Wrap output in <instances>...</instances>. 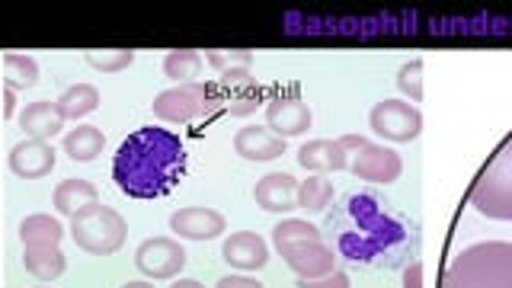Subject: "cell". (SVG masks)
I'll use <instances>...</instances> for the list:
<instances>
[{"label": "cell", "instance_id": "e575fe53", "mask_svg": "<svg viewBox=\"0 0 512 288\" xmlns=\"http://www.w3.org/2000/svg\"><path fill=\"white\" fill-rule=\"evenodd\" d=\"M16 116V93L10 87H4V119Z\"/></svg>", "mask_w": 512, "mask_h": 288}, {"label": "cell", "instance_id": "30bf717a", "mask_svg": "<svg viewBox=\"0 0 512 288\" xmlns=\"http://www.w3.org/2000/svg\"><path fill=\"white\" fill-rule=\"evenodd\" d=\"M349 170L359 176L365 183H375V186H384V183H394L400 170H404V160H400L397 151L384 148V144H372L368 141L362 151H356L349 157Z\"/></svg>", "mask_w": 512, "mask_h": 288}, {"label": "cell", "instance_id": "4fadbf2b", "mask_svg": "<svg viewBox=\"0 0 512 288\" xmlns=\"http://www.w3.org/2000/svg\"><path fill=\"white\" fill-rule=\"evenodd\" d=\"M10 170L20 176V180H42L55 170V148L48 141H20L10 151Z\"/></svg>", "mask_w": 512, "mask_h": 288}, {"label": "cell", "instance_id": "83f0119b", "mask_svg": "<svg viewBox=\"0 0 512 288\" xmlns=\"http://www.w3.org/2000/svg\"><path fill=\"white\" fill-rule=\"evenodd\" d=\"M304 240H324L317 224L301 221V218H285L272 228V244H276V250L292 247V244H304Z\"/></svg>", "mask_w": 512, "mask_h": 288}, {"label": "cell", "instance_id": "9a60e30c", "mask_svg": "<svg viewBox=\"0 0 512 288\" xmlns=\"http://www.w3.org/2000/svg\"><path fill=\"white\" fill-rule=\"evenodd\" d=\"M170 231L186 240H212L224 234V215L215 208H180L170 215Z\"/></svg>", "mask_w": 512, "mask_h": 288}, {"label": "cell", "instance_id": "cb8c5ba5", "mask_svg": "<svg viewBox=\"0 0 512 288\" xmlns=\"http://www.w3.org/2000/svg\"><path fill=\"white\" fill-rule=\"evenodd\" d=\"M23 266H26V272L32 279L48 282V279L61 276L64 266H68V260H64L61 247H39V250H26L23 253Z\"/></svg>", "mask_w": 512, "mask_h": 288}, {"label": "cell", "instance_id": "d590c367", "mask_svg": "<svg viewBox=\"0 0 512 288\" xmlns=\"http://www.w3.org/2000/svg\"><path fill=\"white\" fill-rule=\"evenodd\" d=\"M170 288H205V285L196 282V279H180V282H173Z\"/></svg>", "mask_w": 512, "mask_h": 288}, {"label": "cell", "instance_id": "8d00e7d4", "mask_svg": "<svg viewBox=\"0 0 512 288\" xmlns=\"http://www.w3.org/2000/svg\"><path fill=\"white\" fill-rule=\"evenodd\" d=\"M122 288H154L151 282H125Z\"/></svg>", "mask_w": 512, "mask_h": 288}, {"label": "cell", "instance_id": "f546056e", "mask_svg": "<svg viewBox=\"0 0 512 288\" xmlns=\"http://www.w3.org/2000/svg\"><path fill=\"white\" fill-rule=\"evenodd\" d=\"M132 61H135V52L132 48H93V52H87V64L96 71H103V74H116V71H125V68H132Z\"/></svg>", "mask_w": 512, "mask_h": 288}, {"label": "cell", "instance_id": "7c38bea8", "mask_svg": "<svg viewBox=\"0 0 512 288\" xmlns=\"http://www.w3.org/2000/svg\"><path fill=\"white\" fill-rule=\"evenodd\" d=\"M218 87L224 93V109H228L231 116H237V119L250 116V112H256V106L266 100V90L250 77V71L221 74Z\"/></svg>", "mask_w": 512, "mask_h": 288}, {"label": "cell", "instance_id": "4dcf8cb0", "mask_svg": "<svg viewBox=\"0 0 512 288\" xmlns=\"http://www.w3.org/2000/svg\"><path fill=\"white\" fill-rule=\"evenodd\" d=\"M397 87H400V93H404L410 103H420V100H423V61H420V58H413V61H407V64H400V71H397Z\"/></svg>", "mask_w": 512, "mask_h": 288}, {"label": "cell", "instance_id": "484cf974", "mask_svg": "<svg viewBox=\"0 0 512 288\" xmlns=\"http://www.w3.org/2000/svg\"><path fill=\"white\" fill-rule=\"evenodd\" d=\"M330 202H333V183L324 173H314L298 186V205L304 212H327Z\"/></svg>", "mask_w": 512, "mask_h": 288}, {"label": "cell", "instance_id": "8992f818", "mask_svg": "<svg viewBox=\"0 0 512 288\" xmlns=\"http://www.w3.org/2000/svg\"><path fill=\"white\" fill-rule=\"evenodd\" d=\"M151 109L157 119L186 125L199 116H208L212 109H224V93L218 84H183L160 93Z\"/></svg>", "mask_w": 512, "mask_h": 288}, {"label": "cell", "instance_id": "8fae6325", "mask_svg": "<svg viewBox=\"0 0 512 288\" xmlns=\"http://www.w3.org/2000/svg\"><path fill=\"white\" fill-rule=\"evenodd\" d=\"M279 253L298 279H324L336 272L333 247H327L324 240H304V244L282 247Z\"/></svg>", "mask_w": 512, "mask_h": 288}, {"label": "cell", "instance_id": "277c9868", "mask_svg": "<svg viewBox=\"0 0 512 288\" xmlns=\"http://www.w3.org/2000/svg\"><path fill=\"white\" fill-rule=\"evenodd\" d=\"M471 205L484 218L512 221V135L493 151L471 186Z\"/></svg>", "mask_w": 512, "mask_h": 288}, {"label": "cell", "instance_id": "7a4b0ae2", "mask_svg": "<svg viewBox=\"0 0 512 288\" xmlns=\"http://www.w3.org/2000/svg\"><path fill=\"white\" fill-rule=\"evenodd\" d=\"M186 173V148L180 135L167 128L144 125L128 135L116 160H112V180L128 199H164L176 189Z\"/></svg>", "mask_w": 512, "mask_h": 288}, {"label": "cell", "instance_id": "3957f363", "mask_svg": "<svg viewBox=\"0 0 512 288\" xmlns=\"http://www.w3.org/2000/svg\"><path fill=\"white\" fill-rule=\"evenodd\" d=\"M442 288H512V244L484 240L464 247L445 266Z\"/></svg>", "mask_w": 512, "mask_h": 288}, {"label": "cell", "instance_id": "7402d4cb", "mask_svg": "<svg viewBox=\"0 0 512 288\" xmlns=\"http://www.w3.org/2000/svg\"><path fill=\"white\" fill-rule=\"evenodd\" d=\"M103 148H106V135L93 125H77L71 135H64V151L77 164H90V160L103 154Z\"/></svg>", "mask_w": 512, "mask_h": 288}, {"label": "cell", "instance_id": "836d02e7", "mask_svg": "<svg viewBox=\"0 0 512 288\" xmlns=\"http://www.w3.org/2000/svg\"><path fill=\"white\" fill-rule=\"evenodd\" d=\"M215 288H266V285L256 282V279H247V276H228V279H221Z\"/></svg>", "mask_w": 512, "mask_h": 288}, {"label": "cell", "instance_id": "d6a6232c", "mask_svg": "<svg viewBox=\"0 0 512 288\" xmlns=\"http://www.w3.org/2000/svg\"><path fill=\"white\" fill-rule=\"evenodd\" d=\"M404 288H423V263H407L404 266Z\"/></svg>", "mask_w": 512, "mask_h": 288}, {"label": "cell", "instance_id": "9c48e42d", "mask_svg": "<svg viewBox=\"0 0 512 288\" xmlns=\"http://www.w3.org/2000/svg\"><path fill=\"white\" fill-rule=\"evenodd\" d=\"M135 266L148 279H173L186 266V250L170 237H148L135 250Z\"/></svg>", "mask_w": 512, "mask_h": 288}, {"label": "cell", "instance_id": "5b68a950", "mask_svg": "<svg viewBox=\"0 0 512 288\" xmlns=\"http://www.w3.org/2000/svg\"><path fill=\"white\" fill-rule=\"evenodd\" d=\"M71 237H74V244L84 253L109 256V253H116L125 244L128 224H125V218L116 212V208L96 202V205L84 208L80 215H74Z\"/></svg>", "mask_w": 512, "mask_h": 288}, {"label": "cell", "instance_id": "1f68e13d", "mask_svg": "<svg viewBox=\"0 0 512 288\" xmlns=\"http://www.w3.org/2000/svg\"><path fill=\"white\" fill-rule=\"evenodd\" d=\"M298 288H349V276L343 269H336L324 279H298Z\"/></svg>", "mask_w": 512, "mask_h": 288}, {"label": "cell", "instance_id": "f1b7e54d", "mask_svg": "<svg viewBox=\"0 0 512 288\" xmlns=\"http://www.w3.org/2000/svg\"><path fill=\"white\" fill-rule=\"evenodd\" d=\"M205 64L221 74H234V71H250L253 52L250 48H208Z\"/></svg>", "mask_w": 512, "mask_h": 288}, {"label": "cell", "instance_id": "ba28073f", "mask_svg": "<svg viewBox=\"0 0 512 288\" xmlns=\"http://www.w3.org/2000/svg\"><path fill=\"white\" fill-rule=\"evenodd\" d=\"M314 116L308 103L301 100L298 90H272L269 93V103H266V125L276 132L279 138L288 135H304L311 128Z\"/></svg>", "mask_w": 512, "mask_h": 288}, {"label": "cell", "instance_id": "4316f807", "mask_svg": "<svg viewBox=\"0 0 512 288\" xmlns=\"http://www.w3.org/2000/svg\"><path fill=\"white\" fill-rule=\"evenodd\" d=\"M4 77H7V87H10V90L36 87V80H39V64L32 61L29 55L7 52V55H4Z\"/></svg>", "mask_w": 512, "mask_h": 288}, {"label": "cell", "instance_id": "e0dca14e", "mask_svg": "<svg viewBox=\"0 0 512 288\" xmlns=\"http://www.w3.org/2000/svg\"><path fill=\"white\" fill-rule=\"evenodd\" d=\"M224 260H228L234 269L250 272V269H263L269 263V247L260 234L253 231H237L224 240Z\"/></svg>", "mask_w": 512, "mask_h": 288}, {"label": "cell", "instance_id": "2e32d148", "mask_svg": "<svg viewBox=\"0 0 512 288\" xmlns=\"http://www.w3.org/2000/svg\"><path fill=\"white\" fill-rule=\"evenodd\" d=\"M298 180L288 173H266L260 183H256L253 189V199L256 205L263 208V212H292V208L298 205Z\"/></svg>", "mask_w": 512, "mask_h": 288}, {"label": "cell", "instance_id": "ffe728a7", "mask_svg": "<svg viewBox=\"0 0 512 288\" xmlns=\"http://www.w3.org/2000/svg\"><path fill=\"white\" fill-rule=\"evenodd\" d=\"M55 208L61 215H80L84 208L96 205L100 202V192H96V186L90 180H64L55 186V196H52Z\"/></svg>", "mask_w": 512, "mask_h": 288}, {"label": "cell", "instance_id": "d6986e66", "mask_svg": "<svg viewBox=\"0 0 512 288\" xmlns=\"http://www.w3.org/2000/svg\"><path fill=\"white\" fill-rule=\"evenodd\" d=\"M20 125H23V132H26L29 138L48 141L52 135H58V132H61L64 116H61L58 103L39 100V103H29V106L20 112Z\"/></svg>", "mask_w": 512, "mask_h": 288}, {"label": "cell", "instance_id": "44dd1931", "mask_svg": "<svg viewBox=\"0 0 512 288\" xmlns=\"http://www.w3.org/2000/svg\"><path fill=\"white\" fill-rule=\"evenodd\" d=\"M20 237H23V247H26V250L58 247V244H61V237H64V228H61V221L52 218V215H29V218L20 224Z\"/></svg>", "mask_w": 512, "mask_h": 288}, {"label": "cell", "instance_id": "ac0fdd59", "mask_svg": "<svg viewBox=\"0 0 512 288\" xmlns=\"http://www.w3.org/2000/svg\"><path fill=\"white\" fill-rule=\"evenodd\" d=\"M298 164L304 170H314V173H327V170H349V151L343 148V141L336 138H317L308 141L298 148Z\"/></svg>", "mask_w": 512, "mask_h": 288}, {"label": "cell", "instance_id": "5bb4252c", "mask_svg": "<svg viewBox=\"0 0 512 288\" xmlns=\"http://www.w3.org/2000/svg\"><path fill=\"white\" fill-rule=\"evenodd\" d=\"M234 151L253 164H266L285 154V138H279L269 125H247L234 135Z\"/></svg>", "mask_w": 512, "mask_h": 288}, {"label": "cell", "instance_id": "603a6c76", "mask_svg": "<svg viewBox=\"0 0 512 288\" xmlns=\"http://www.w3.org/2000/svg\"><path fill=\"white\" fill-rule=\"evenodd\" d=\"M58 109L64 119H84L93 109H100V90L90 84H74L58 96Z\"/></svg>", "mask_w": 512, "mask_h": 288}, {"label": "cell", "instance_id": "52a82bcc", "mask_svg": "<svg viewBox=\"0 0 512 288\" xmlns=\"http://www.w3.org/2000/svg\"><path fill=\"white\" fill-rule=\"evenodd\" d=\"M368 122H372L375 135H381L384 141H400V144L420 138V132H423L420 109H413L407 100H381L372 109Z\"/></svg>", "mask_w": 512, "mask_h": 288}, {"label": "cell", "instance_id": "d4e9b609", "mask_svg": "<svg viewBox=\"0 0 512 288\" xmlns=\"http://www.w3.org/2000/svg\"><path fill=\"white\" fill-rule=\"evenodd\" d=\"M202 61H205V55L196 52V48H173V52H167V58H164V74L183 87L189 80L199 77Z\"/></svg>", "mask_w": 512, "mask_h": 288}, {"label": "cell", "instance_id": "6da1fadb", "mask_svg": "<svg viewBox=\"0 0 512 288\" xmlns=\"http://www.w3.org/2000/svg\"><path fill=\"white\" fill-rule=\"evenodd\" d=\"M327 231L349 263L365 269H397L413 263L420 237L404 215L368 189L346 192L327 212Z\"/></svg>", "mask_w": 512, "mask_h": 288}]
</instances>
